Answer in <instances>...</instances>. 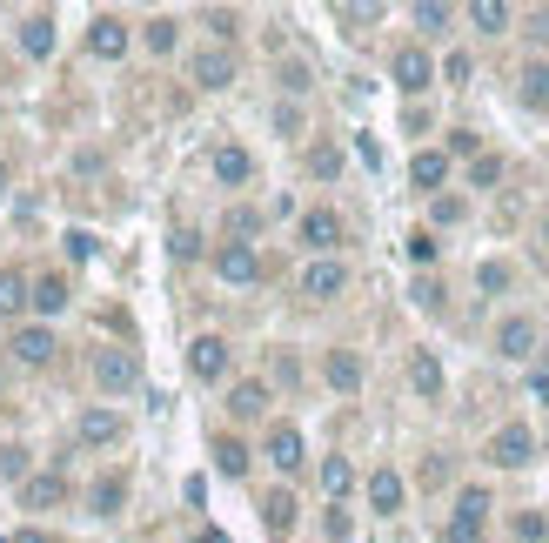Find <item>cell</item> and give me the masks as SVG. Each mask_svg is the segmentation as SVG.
Instances as JSON below:
<instances>
[{
	"instance_id": "cell-31",
	"label": "cell",
	"mask_w": 549,
	"mask_h": 543,
	"mask_svg": "<svg viewBox=\"0 0 549 543\" xmlns=\"http://www.w3.org/2000/svg\"><path fill=\"white\" fill-rule=\"evenodd\" d=\"M469 21L483 27V34H503V27H509V7H503V0H476V7H469Z\"/></svg>"
},
{
	"instance_id": "cell-11",
	"label": "cell",
	"mask_w": 549,
	"mask_h": 543,
	"mask_svg": "<svg viewBox=\"0 0 549 543\" xmlns=\"http://www.w3.org/2000/svg\"><path fill=\"white\" fill-rule=\"evenodd\" d=\"M121 430H128V423H121V416H114V409H88V416H81V443H88V450H108V443H121Z\"/></svg>"
},
{
	"instance_id": "cell-12",
	"label": "cell",
	"mask_w": 549,
	"mask_h": 543,
	"mask_svg": "<svg viewBox=\"0 0 549 543\" xmlns=\"http://www.w3.org/2000/svg\"><path fill=\"white\" fill-rule=\"evenodd\" d=\"M208 168H215V181H221V188H242V181L255 175V161H248V148H235V141H221Z\"/></svg>"
},
{
	"instance_id": "cell-21",
	"label": "cell",
	"mask_w": 549,
	"mask_h": 543,
	"mask_svg": "<svg viewBox=\"0 0 549 543\" xmlns=\"http://www.w3.org/2000/svg\"><path fill=\"white\" fill-rule=\"evenodd\" d=\"M409 383H416V396H442V362L429 356V349L409 356Z\"/></svg>"
},
{
	"instance_id": "cell-45",
	"label": "cell",
	"mask_w": 549,
	"mask_h": 543,
	"mask_svg": "<svg viewBox=\"0 0 549 543\" xmlns=\"http://www.w3.org/2000/svg\"><path fill=\"white\" fill-rule=\"evenodd\" d=\"M442 81H469V54H449L442 61Z\"/></svg>"
},
{
	"instance_id": "cell-38",
	"label": "cell",
	"mask_w": 549,
	"mask_h": 543,
	"mask_svg": "<svg viewBox=\"0 0 549 543\" xmlns=\"http://www.w3.org/2000/svg\"><path fill=\"white\" fill-rule=\"evenodd\" d=\"M516 537H523V543H543V537H549V523L536 517V510H523V517H516Z\"/></svg>"
},
{
	"instance_id": "cell-16",
	"label": "cell",
	"mask_w": 549,
	"mask_h": 543,
	"mask_svg": "<svg viewBox=\"0 0 549 543\" xmlns=\"http://www.w3.org/2000/svg\"><path fill=\"white\" fill-rule=\"evenodd\" d=\"M61 497H67V483L54 470H41V476H27V483H21V503H27V510H54Z\"/></svg>"
},
{
	"instance_id": "cell-44",
	"label": "cell",
	"mask_w": 549,
	"mask_h": 543,
	"mask_svg": "<svg viewBox=\"0 0 549 543\" xmlns=\"http://www.w3.org/2000/svg\"><path fill=\"white\" fill-rule=\"evenodd\" d=\"M436 222H462V195H436Z\"/></svg>"
},
{
	"instance_id": "cell-9",
	"label": "cell",
	"mask_w": 549,
	"mask_h": 543,
	"mask_svg": "<svg viewBox=\"0 0 549 543\" xmlns=\"http://www.w3.org/2000/svg\"><path fill=\"white\" fill-rule=\"evenodd\" d=\"M302 242L315 255H329L335 242H342V215H335V208H308V215H302Z\"/></svg>"
},
{
	"instance_id": "cell-17",
	"label": "cell",
	"mask_w": 549,
	"mask_h": 543,
	"mask_svg": "<svg viewBox=\"0 0 549 543\" xmlns=\"http://www.w3.org/2000/svg\"><path fill=\"white\" fill-rule=\"evenodd\" d=\"M54 349H61V342L47 336V329H21V336H14V356H21L27 369H41V362H54Z\"/></svg>"
},
{
	"instance_id": "cell-7",
	"label": "cell",
	"mask_w": 549,
	"mask_h": 543,
	"mask_svg": "<svg viewBox=\"0 0 549 543\" xmlns=\"http://www.w3.org/2000/svg\"><path fill=\"white\" fill-rule=\"evenodd\" d=\"M302 456H308V443H302V430H295V423H275V430H268V463H275L282 476L302 470Z\"/></svg>"
},
{
	"instance_id": "cell-46",
	"label": "cell",
	"mask_w": 549,
	"mask_h": 543,
	"mask_svg": "<svg viewBox=\"0 0 549 543\" xmlns=\"http://www.w3.org/2000/svg\"><path fill=\"white\" fill-rule=\"evenodd\" d=\"M275 128L282 135H302V108H275Z\"/></svg>"
},
{
	"instance_id": "cell-13",
	"label": "cell",
	"mask_w": 549,
	"mask_h": 543,
	"mask_svg": "<svg viewBox=\"0 0 549 543\" xmlns=\"http://www.w3.org/2000/svg\"><path fill=\"white\" fill-rule=\"evenodd\" d=\"M88 47L101 54V61H121V54H128V21H114V14H101V21L88 27Z\"/></svg>"
},
{
	"instance_id": "cell-43",
	"label": "cell",
	"mask_w": 549,
	"mask_h": 543,
	"mask_svg": "<svg viewBox=\"0 0 549 543\" xmlns=\"http://www.w3.org/2000/svg\"><path fill=\"white\" fill-rule=\"evenodd\" d=\"M282 88H288V94L308 88V68H302V61H288V68H282Z\"/></svg>"
},
{
	"instance_id": "cell-10",
	"label": "cell",
	"mask_w": 549,
	"mask_h": 543,
	"mask_svg": "<svg viewBox=\"0 0 549 543\" xmlns=\"http://www.w3.org/2000/svg\"><path fill=\"white\" fill-rule=\"evenodd\" d=\"M496 349H503L509 362H529V356H536V322H529V316H509L503 329H496Z\"/></svg>"
},
{
	"instance_id": "cell-3",
	"label": "cell",
	"mask_w": 549,
	"mask_h": 543,
	"mask_svg": "<svg viewBox=\"0 0 549 543\" xmlns=\"http://www.w3.org/2000/svg\"><path fill=\"white\" fill-rule=\"evenodd\" d=\"M483 523H489V490H462L456 517H449V543H483Z\"/></svg>"
},
{
	"instance_id": "cell-36",
	"label": "cell",
	"mask_w": 549,
	"mask_h": 543,
	"mask_svg": "<svg viewBox=\"0 0 549 543\" xmlns=\"http://www.w3.org/2000/svg\"><path fill=\"white\" fill-rule=\"evenodd\" d=\"M476 282H483L489 295H503L509 289V262H483V269H476Z\"/></svg>"
},
{
	"instance_id": "cell-20",
	"label": "cell",
	"mask_w": 549,
	"mask_h": 543,
	"mask_svg": "<svg viewBox=\"0 0 549 543\" xmlns=\"http://www.w3.org/2000/svg\"><path fill=\"white\" fill-rule=\"evenodd\" d=\"M369 503L382 510V517H396V510H402V476L396 470H375L369 476Z\"/></svg>"
},
{
	"instance_id": "cell-33",
	"label": "cell",
	"mask_w": 549,
	"mask_h": 543,
	"mask_svg": "<svg viewBox=\"0 0 549 543\" xmlns=\"http://www.w3.org/2000/svg\"><path fill=\"white\" fill-rule=\"evenodd\" d=\"M449 21H456V14H449L442 0H422V7H416V27H422V34H436V27H449Z\"/></svg>"
},
{
	"instance_id": "cell-14",
	"label": "cell",
	"mask_w": 549,
	"mask_h": 543,
	"mask_svg": "<svg viewBox=\"0 0 549 543\" xmlns=\"http://www.w3.org/2000/svg\"><path fill=\"white\" fill-rule=\"evenodd\" d=\"M195 81L201 88H228V81H235V54H228V47H201L195 54Z\"/></svg>"
},
{
	"instance_id": "cell-41",
	"label": "cell",
	"mask_w": 549,
	"mask_h": 543,
	"mask_svg": "<svg viewBox=\"0 0 549 543\" xmlns=\"http://www.w3.org/2000/svg\"><path fill=\"white\" fill-rule=\"evenodd\" d=\"M67 255H74V262H88V255H94V235H88V228H74V235H67Z\"/></svg>"
},
{
	"instance_id": "cell-8",
	"label": "cell",
	"mask_w": 549,
	"mask_h": 543,
	"mask_svg": "<svg viewBox=\"0 0 549 543\" xmlns=\"http://www.w3.org/2000/svg\"><path fill=\"white\" fill-rule=\"evenodd\" d=\"M389 74H396L402 94H422L429 81H436V61H429L422 47H396V68H389Z\"/></svg>"
},
{
	"instance_id": "cell-30",
	"label": "cell",
	"mask_w": 549,
	"mask_h": 543,
	"mask_svg": "<svg viewBox=\"0 0 549 543\" xmlns=\"http://www.w3.org/2000/svg\"><path fill=\"white\" fill-rule=\"evenodd\" d=\"M308 175L335 181V175H342V148H329V141H315V148H308Z\"/></svg>"
},
{
	"instance_id": "cell-25",
	"label": "cell",
	"mask_w": 549,
	"mask_h": 543,
	"mask_svg": "<svg viewBox=\"0 0 549 543\" xmlns=\"http://www.w3.org/2000/svg\"><path fill=\"white\" fill-rule=\"evenodd\" d=\"M215 470H221V476H248V443H235V436H215Z\"/></svg>"
},
{
	"instance_id": "cell-5",
	"label": "cell",
	"mask_w": 549,
	"mask_h": 543,
	"mask_svg": "<svg viewBox=\"0 0 549 543\" xmlns=\"http://www.w3.org/2000/svg\"><path fill=\"white\" fill-rule=\"evenodd\" d=\"M215 275L235 282V289H248V282H262V255L248 249V242H228V249L215 255Z\"/></svg>"
},
{
	"instance_id": "cell-26",
	"label": "cell",
	"mask_w": 549,
	"mask_h": 543,
	"mask_svg": "<svg viewBox=\"0 0 549 543\" xmlns=\"http://www.w3.org/2000/svg\"><path fill=\"white\" fill-rule=\"evenodd\" d=\"M121 503H128V476H101V483H94V510H101V517H114Z\"/></svg>"
},
{
	"instance_id": "cell-35",
	"label": "cell",
	"mask_w": 549,
	"mask_h": 543,
	"mask_svg": "<svg viewBox=\"0 0 549 543\" xmlns=\"http://www.w3.org/2000/svg\"><path fill=\"white\" fill-rule=\"evenodd\" d=\"M469 181H476V188H496V181H503V161H496V155H476Z\"/></svg>"
},
{
	"instance_id": "cell-27",
	"label": "cell",
	"mask_w": 549,
	"mask_h": 543,
	"mask_svg": "<svg viewBox=\"0 0 549 543\" xmlns=\"http://www.w3.org/2000/svg\"><path fill=\"white\" fill-rule=\"evenodd\" d=\"M523 101L529 108H549V61H529L523 68Z\"/></svg>"
},
{
	"instance_id": "cell-18",
	"label": "cell",
	"mask_w": 549,
	"mask_h": 543,
	"mask_svg": "<svg viewBox=\"0 0 549 543\" xmlns=\"http://www.w3.org/2000/svg\"><path fill=\"white\" fill-rule=\"evenodd\" d=\"M268 409V383H235L228 389V416H242V423H255Z\"/></svg>"
},
{
	"instance_id": "cell-40",
	"label": "cell",
	"mask_w": 549,
	"mask_h": 543,
	"mask_svg": "<svg viewBox=\"0 0 549 543\" xmlns=\"http://www.w3.org/2000/svg\"><path fill=\"white\" fill-rule=\"evenodd\" d=\"M409 295H416L422 309H442V282H429V275H422V282H416V289H409Z\"/></svg>"
},
{
	"instance_id": "cell-2",
	"label": "cell",
	"mask_w": 549,
	"mask_h": 543,
	"mask_svg": "<svg viewBox=\"0 0 549 543\" xmlns=\"http://www.w3.org/2000/svg\"><path fill=\"white\" fill-rule=\"evenodd\" d=\"M529 456H536V436H529V423H503V430L489 436V463H496V470H523Z\"/></svg>"
},
{
	"instance_id": "cell-15",
	"label": "cell",
	"mask_w": 549,
	"mask_h": 543,
	"mask_svg": "<svg viewBox=\"0 0 549 543\" xmlns=\"http://www.w3.org/2000/svg\"><path fill=\"white\" fill-rule=\"evenodd\" d=\"M21 54L27 61H47L54 54V14H27L21 21Z\"/></svg>"
},
{
	"instance_id": "cell-24",
	"label": "cell",
	"mask_w": 549,
	"mask_h": 543,
	"mask_svg": "<svg viewBox=\"0 0 549 543\" xmlns=\"http://www.w3.org/2000/svg\"><path fill=\"white\" fill-rule=\"evenodd\" d=\"M322 490H329V497H349L355 490V463L349 456H322Z\"/></svg>"
},
{
	"instance_id": "cell-1",
	"label": "cell",
	"mask_w": 549,
	"mask_h": 543,
	"mask_svg": "<svg viewBox=\"0 0 549 543\" xmlns=\"http://www.w3.org/2000/svg\"><path fill=\"white\" fill-rule=\"evenodd\" d=\"M94 383L108 389V396H128V389L141 383V356H134V349H101V356H94Z\"/></svg>"
},
{
	"instance_id": "cell-37",
	"label": "cell",
	"mask_w": 549,
	"mask_h": 543,
	"mask_svg": "<svg viewBox=\"0 0 549 543\" xmlns=\"http://www.w3.org/2000/svg\"><path fill=\"white\" fill-rule=\"evenodd\" d=\"M409 262H422V269L436 262V235H429V228H416V235H409Z\"/></svg>"
},
{
	"instance_id": "cell-49",
	"label": "cell",
	"mask_w": 549,
	"mask_h": 543,
	"mask_svg": "<svg viewBox=\"0 0 549 543\" xmlns=\"http://www.w3.org/2000/svg\"><path fill=\"white\" fill-rule=\"evenodd\" d=\"M0 188H7V168H0Z\"/></svg>"
},
{
	"instance_id": "cell-42",
	"label": "cell",
	"mask_w": 549,
	"mask_h": 543,
	"mask_svg": "<svg viewBox=\"0 0 549 543\" xmlns=\"http://www.w3.org/2000/svg\"><path fill=\"white\" fill-rule=\"evenodd\" d=\"M208 27H215V41H235V14H228V7H215V14H208Z\"/></svg>"
},
{
	"instance_id": "cell-47",
	"label": "cell",
	"mask_w": 549,
	"mask_h": 543,
	"mask_svg": "<svg viewBox=\"0 0 549 543\" xmlns=\"http://www.w3.org/2000/svg\"><path fill=\"white\" fill-rule=\"evenodd\" d=\"M14 543H54V537H47V530H21V537H14Z\"/></svg>"
},
{
	"instance_id": "cell-4",
	"label": "cell",
	"mask_w": 549,
	"mask_h": 543,
	"mask_svg": "<svg viewBox=\"0 0 549 543\" xmlns=\"http://www.w3.org/2000/svg\"><path fill=\"white\" fill-rule=\"evenodd\" d=\"M342 289H349V269H342L335 255H315V262L302 269V295L308 302H335Z\"/></svg>"
},
{
	"instance_id": "cell-39",
	"label": "cell",
	"mask_w": 549,
	"mask_h": 543,
	"mask_svg": "<svg viewBox=\"0 0 549 543\" xmlns=\"http://www.w3.org/2000/svg\"><path fill=\"white\" fill-rule=\"evenodd\" d=\"M175 255H181V262H195V255H201V235H195V228H175Z\"/></svg>"
},
{
	"instance_id": "cell-6",
	"label": "cell",
	"mask_w": 549,
	"mask_h": 543,
	"mask_svg": "<svg viewBox=\"0 0 549 543\" xmlns=\"http://www.w3.org/2000/svg\"><path fill=\"white\" fill-rule=\"evenodd\" d=\"M188 369H195L201 383H221V376H228V342L221 336H195L188 342Z\"/></svg>"
},
{
	"instance_id": "cell-23",
	"label": "cell",
	"mask_w": 549,
	"mask_h": 543,
	"mask_svg": "<svg viewBox=\"0 0 549 543\" xmlns=\"http://www.w3.org/2000/svg\"><path fill=\"white\" fill-rule=\"evenodd\" d=\"M27 302H34L41 316H61V309H67V282H61V275H41V282L27 289Z\"/></svg>"
},
{
	"instance_id": "cell-34",
	"label": "cell",
	"mask_w": 549,
	"mask_h": 543,
	"mask_svg": "<svg viewBox=\"0 0 549 543\" xmlns=\"http://www.w3.org/2000/svg\"><path fill=\"white\" fill-rule=\"evenodd\" d=\"M0 476H7V483H27V450H21V443H7V450H0Z\"/></svg>"
},
{
	"instance_id": "cell-19",
	"label": "cell",
	"mask_w": 549,
	"mask_h": 543,
	"mask_svg": "<svg viewBox=\"0 0 549 543\" xmlns=\"http://www.w3.org/2000/svg\"><path fill=\"white\" fill-rule=\"evenodd\" d=\"M329 383L342 389V396L362 389V356H355V349H329Z\"/></svg>"
},
{
	"instance_id": "cell-29",
	"label": "cell",
	"mask_w": 549,
	"mask_h": 543,
	"mask_svg": "<svg viewBox=\"0 0 549 543\" xmlns=\"http://www.w3.org/2000/svg\"><path fill=\"white\" fill-rule=\"evenodd\" d=\"M27 309V282L14 269H0V316H21Z\"/></svg>"
},
{
	"instance_id": "cell-32",
	"label": "cell",
	"mask_w": 549,
	"mask_h": 543,
	"mask_svg": "<svg viewBox=\"0 0 549 543\" xmlns=\"http://www.w3.org/2000/svg\"><path fill=\"white\" fill-rule=\"evenodd\" d=\"M175 41H181V21H168V14L148 21V47H154V54H175Z\"/></svg>"
},
{
	"instance_id": "cell-28",
	"label": "cell",
	"mask_w": 549,
	"mask_h": 543,
	"mask_svg": "<svg viewBox=\"0 0 549 543\" xmlns=\"http://www.w3.org/2000/svg\"><path fill=\"white\" fill-rule=\"evenodd\" d=\"M262 510H268V530H275V537H288V530H295V497H288V490H275Z\"/></svg>"
},
{
	"instance_id": "cell-22",
	"label": "cell",
	"mask_w": 549,
	"mask_h": 543,
	"mask_svg": "<svg viewBox=\"0 0 549 543\" xmlns=\"http://www.w3.org/2000/svg\"><path fill=\"white\" fill-rule=\"evenodd\" d=\"M409 181H416V188H442V181H449V155H436V148H422V155L409 161Z\"/></svg>"
},
{
	"instance_id": "cell-48",
	"label": "cell",
	"mask_w": 549,
	"mask_h": 543,
	"mask_svg": "<svg viewBox=\"0 0 549 543\" xmlns=\"http://www.w3.org/2000/svg\"><path fill=\"white\" fill-rule=\"evenodd\" d=\"M195 543H228V537H221V530H201V537Z\"/></svg>"
}]
</instances>
